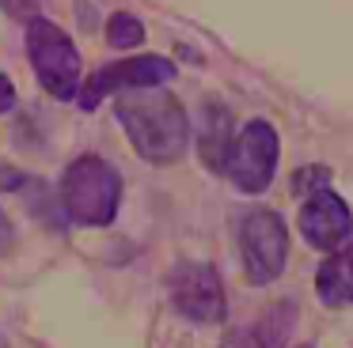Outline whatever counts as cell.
Masks as SVG:
<instances>
[{
	"label": "cell",
	"instance_id": "6da1fadb",
	"mask_svg": "<svg viewBox=\"0 0 353 348\" xmlns=\"http://www.w3.org/2000/svg\"><path fill=\"white\" fill-rule=\"evenodd\" d=\"M114 113L141 159L156 166L183 159L186 144H190V113L175 95L160 87L125 91L114 102Z\"/></svg>",
	"mask_w": 353,
	"mask_h": 348
},
{
	"label": "cell",
	"instance_id": "7a4b0ae2",
	"mask_svg": "<svg viewBox=\"0 0 353 348\" xmlns=\"http://www.w3.org/2000/svg\"><path fill=\"white\" fill-rule=\"evenodd\" d=\"M61 208L69 219L84 227L114 224L122 208V174L99 155H80L61 174Z\"/></svg>",
	"mask_w": 353,
	"mask_h": 348
},
{
	"label": "cell",
	"instance_id": "3957f363",
	"mask_svg": "<svg viewBox=\"0 0 353 348\" xmlns=\"http://www.w3.org/2000/svg\"><path fill=\"white\" fill-rule=\"evenodd\" d=\"M27 57H31L39 83L54 98H61V102L80 98V80H84L80 50L54 19L39 15V19L27 23Z\"/></svg>",
	"mask_w": 353,
	"mask_h": 348
},
{
	"label": "cell",
	"instance_id": "277c9868",
	"mask_svg": "<svg viewBox=\"0 0 353 348\" xmlns=\"http://www.w3.org/2000/svg\"><path fill=\"white\" fill-rule=\"evenodd\" d=\"M239 254L254 284H270L281 276L289 257V231L274 208H247L239 216Z\"/></svg>",
	"mask_w": 353,
	"mask_h": 348
},
{
	"label": "cell",
	"instance_id": "5b68a950",
	"mask_svg": "<svg viewBox=\"0 0 353 348\" xmlns=\"http://www.w3.org/2000/svg\"><path fill=\"white\" fill-rule=\"evenodd\" d=\"M277 155H281L277 129L270 125V121L254 118V121H247L236 133V140H232L224 174H228V178L236 182V189H243V193H262V189L274 182Z\"/></svg>",
	"mask_w": 353,
	"mask_h": 348
},
{
	"label": "cell",
	"instance_id": "8992f818",
	"mask_svg": "<svg viewBox=\"0 0 353 348\" xmlns=\"http://www.w3.org/2000/svg\"><path fill=\"white\" fill-rule=\"evenodd\" d=\"M175 76V61L160 57V53H141V57H125L114 65H103L99 72H92L80 87V110H95L107 95H122V91H148L163 87Z\"/></svg>",
	"mask_w": 353,
	"mask_h": 348
},
{
	"label": "cell",
	"instance_id": "52a82bcc",
	"mask_svg": "<svg viewBox=\"0 0 353 348\" xmlns=\"http://www.w3.org/2000/svg\"><path fill=\"white\" fill-rule=\"evenodd\" d=\"M171 303L183 318L201 325H213L228 314V299H224V284L216 265L209 261H179L171 269Z\"/></svg>",
	"mask_w": 353,
	"mask_h": 348
},
{
	"label": "cell",
	"instance_id": "ba28073f",
	"mask_svg": "<svg viewBox=\"0 0 353 348\" xmlns=\"http://www.w3.org/2000/svg\"><path fill=\"white\" fill-rule=\"evenodd\" d=\"M300 231L315 250H338L353 235V212L334 189H319L300 204Z\"/></svg>",
	"mask_w": 353,
	"mask_h": 348
},
{
	"label": "cell",
	"instance_id": "9c48e42d",
	"mask_svg": "<svg viewBox=\"0 0 353 348\" xmlns=\"http://www.w3.org/2000/svg\"><path fill=\"white\" fill-rule=\"evenodd\" d=\"M292 322H296V307L292 303H274L254 325L232 329L221 348H281L292 333Z\"/></svg>",
	"mask_w": 353,
	"mask_h": 348
},
{
	"label": "cell",
	"instance_id": "30bf717a",
	"mask_svg": "<svg viewBox=\"0 0 353 348\" xmlns=\"http://www.w3.org/2000/svg\"><path fill=\"white\" fill-rule=\"evenodd\" d=\"M232 113L224 110L216 98H209L205 110H201V129H198V155L209 171L221 174L224 163H228V151H232Z\"/></svg>",
	"mask_w": 353,
	"mask_h": 348
},
{
	"label": "cell",
	"instance_id": "8fae6325",
	"mask_svg": "<svg viewBox=\"0 0 353 348\" xmlns=\"http://www.w3.org/2000/svg\"><path fill=\"white\" fill-rule=\"evenodd\" d=\"M315 292L327 307H345L353 303V261L345 257V250L330 254L319 265V276H315Z\"/></svg>",
	"mask_w": 353,
	"mask_h": 348
},
{
	"label": "cell",
	"instance_id": "7c38bea8",
	"mask_svg": "<svg viewBox=\"0 0 353 348\" xmlns=\"http://www.w3.org/2000/svg\"><path fill=\"white\" fill-rule=\"evenodd\" d=\"M107 42L118 45V50H130V45H141L145 42V23L130 12H114L107 23Z\"/></svg>",
	"mask_w": 353,
	"mask_h": 348
},
{
	"label": "cell",
	"instance_id": "4fadbf2b",
	"mask_svg": "<svg viewBox=\"0 0 353 348\" xmlns=\"http://www.w3.org/2000/svg\"><path fill=\"white\" fill-rule=\"evenodd\" d=\"M0 12L8 19H19V23H31L42 15V0H0Z\"/></svg>",
	"mask_w": 353,
	"mask_h": 348
},
{
	"label": "cell",
	"instance_id": "5bb4252c",
	"mask_svg": "<svg viewBox=\"0 0 353 348\" xmlns=\"http://www.w3.org/2000/svg\"><path fill=\"white\" fill-rule=\"evenodd\" d=\"M12 106H16V87H12L8 76L0 72V113H8Z\"/></svg>",
	"mask_w": 353,
	"mask_h": 348
},
{
	"label": "cell",
	"instance_id": "9a60e30c",
	"mask_svg": "<svg viewBox=\"0 0 353 348\" xmlns=\"http://www.w3.org/2000/svg\"><path fill=\"white\" fill-rule=\"evenodd\" d=\"M12 239H16V231H12V219L4 216V208H0V254H8V250H12Z\"/></svg>",
	"mask_w": 353,
	"mask_h": 348
},
{
	"label": "cell",
	"instance_id": "2e32d148",
	"mask_svg": "<svg viewBox=\"0 0 353 348\" xmlns=\"http://www.w3.org/2000/svg\"><path fill=\"white\" fill-rule=\"evenodd\" d=\"M342 250H345V257H350V261H353V235H350V242H345Z\"/></svg>",
	"mask_w": 353,
	"mask_h": 348
},
{
	"label": "cell",
	"instance_id": "e0dca14e",
	"mask_svg": "<svg viewBox=\"0 0 353 348\" xmlns=\"http://www.w3.org/2000/svg\"><path fill=\"white\" fill-rule=\"evenodd\" d=\"M296 348H312V345H296Z\"/></svg>",
	"mask_w": 353,
	"mask_h": 348
}]
</instances>
